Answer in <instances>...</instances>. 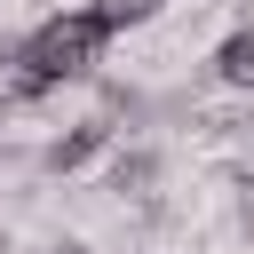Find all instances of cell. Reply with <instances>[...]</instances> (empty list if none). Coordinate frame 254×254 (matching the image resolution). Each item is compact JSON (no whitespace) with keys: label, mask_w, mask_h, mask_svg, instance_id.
Listing matches in <instances>:
<instances>
[{"label":"cell","mask_w":254,"mask_h":254,"mask_svg":"<svg viewBox=\"0 0 254 254\" xmlns=\"http://www.w3.org/2000/svg\"><path fill=\"white\" fill-rule=\"evenodd\" d=\"M103 48H111V32H103L95 8H64V16H48V24L8 56V64H16V95H48V87L87 79V71L103 64Z\"/></svg>","instance_id":"cell-1"},{"label":"cell","mask_w":254,"mask_h":254,"mask_svg":"<svg viewBox=\"0 0 254 254\" xmlns=\"http://www.w3.org/2000/svg\"><path fill=\"white\" fill-rule=\"evenodd\" d=\"M111 135H119V119H111V111H87L79 127H64V135H48V151H40V167H48V175H79L87 159H103V151H111Z\"/></svg>","instance_id":"cell-2"},{"label":"cell","mask_w":254,"mask_h":254,"mask_svg":"<svg viewBox=\"0 0 254 254\" xmlns=\"http://www.w3.org/2000/svg\"><path fill=\"white\" fill-rule=\"evenodd\" d=\"M95 16H103V32H127V24H151L167 0H87Z\"/></svg>","instance_id":"cell-5"},{"label":"cell","mask_w":254,"mask_h":254,"mask_svg":"<svg viewBox=\"0 0 254 254\" xmlns=\"http://www.w3.org/2000/svg\"><path fill=\"white\" fill-rule=\"evenodd\" d=\"M214 79H222V87H254V24L222 32V48H214Z\"/></svg>","instance_id":"cell-4"},{"label":"cell","mask_w":254,"mask_h":254,"mask_svg":"<svg viewBox=\"0 0 254 254\" xmlns=\"http://www.w3.org/2000/svg\"><path fill=\"white\" fill-rule=\"evenodd\" d=\"M238 230L254 238V183H246V206H238Z\"/></svg>","instance_id":"cell-6"},{"label":"cell","mask_w":254,"mask_h":254,"mask_svg":"<svg viewBox=\"0 0 254 254\" xmlns=\"http://www.w3.org/2000/svg\"><path fill=\"white\" fill-rule=\"evenodd\" d=\"M103 183H111L119 198H151V190H159V151H151V143H127V151H111Z\"/></svg>","instance_id":"cell-3"},{"label":"cell","mask_w":254,"mask_h":254,"mask_svg":"<svg viewBox=\"0 0 254 254\" xmlns=\"http://www.w3.org/2000/svg\"><path fill=\"white\" fill-rule=\"evenodd\" d=\"M0 119H8V95H0Z\"/></svg>","instance_id":"cell-7"},{"label":"cell","mask_w":254,"mask_h":254,"mask_svg":"<svg viewBox=\"0 0 254 254\" xmlns=\"http://www.w3.org/2000/svg\"><path fill=\"white\" fill-rule=\"evenodd\" d=\"M0 254H8V246H0Z\"/></svg>","instance_id":"cell-8"}]
</instances>
